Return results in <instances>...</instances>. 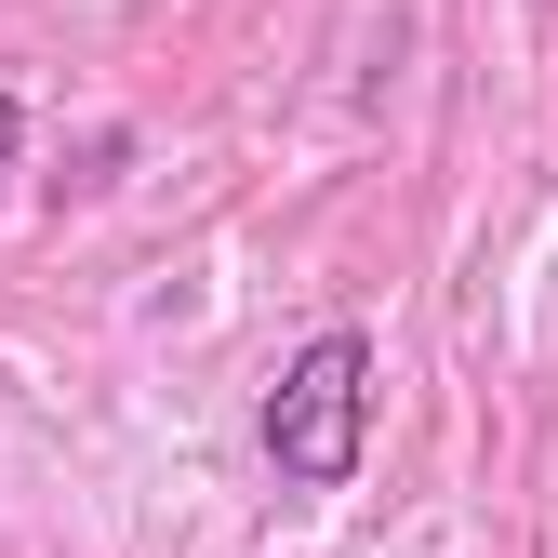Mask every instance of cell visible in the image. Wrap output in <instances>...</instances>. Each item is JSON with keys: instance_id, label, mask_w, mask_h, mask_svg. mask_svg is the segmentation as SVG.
Wrapping results in <instances>:
<instances>
[{"instance_id": "obj_1", "label": "cell", "mask_w": 558, "mask_h": 558, "mask_svg": "<svg viewBox=\"0 0 558 558\" xmlns=\"http://www.w3.org/2000/svg\"><path fill=\"white\" fill-rule=\"evenodd\" d=\"M253 439H266V478H279V493H360V465H373V332L360 319L306 332L293 360L266 373Z\"/></svg>"}, {"instance_id": "obj_2", "label": "cell", "mask_w": 558, "mask_h": 558, "mask_svg": "<svg viewBox=\"0 0 558 558\" xmlns=\"http://www.w3.org/2000/svg\"><path fill=\"white\" fill-rule=\"evenodd\" d=\"M14 147H27V107H14V94H0V173H14Z\"/></svg>"}]
</instances>
